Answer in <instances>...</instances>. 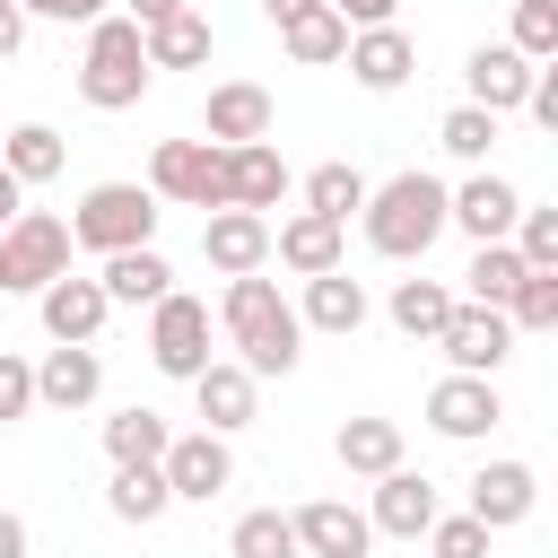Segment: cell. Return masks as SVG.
<instances>
[{
	"label": "cell",
	"instance_id": "6da1fadb",
	"mask_svg": "<svg viewBox=\"0 0 558 558\" xmlns=\"http://www.w3.org/2000/svg\"><path fill=\"white\" fill-rule=\"evenodd\" d=\"M218 323H227V340H235V366L262 384V375H288L296 357H305V323H296V305L279 296V279H227V296H218Z\"/></svg>",
	"mask_w": 558,
	"mask_h": 558
},
{
	"label": "cell",
	"instance_id": "7a4b0ae2",
	"mask_svg": "<svg viewBox=\"0 0 558 558\" xmlns=\"http://www.w3.org/2000/svg\"><path fill=\"white\" fill-rule=\"evenodd\" d=\"M357 218H366V244L384 262H427V244L445 235V183L427 166H410L392 183H366V209Z\"/></svg>",
	"mask_w": 558,
	"mask_h": 558
},
{
	"label": "cell",
	"instance_id": "3957f363",
	"mask_svg": "<svg viewBox=\"0 0 558 558\" xmlns=\"http://www.w3.org/2000/svg\"><path fill=\"white\" fill-rule=\"evenodd\" d=\"M148 52H140V26L122 17V9H105L96 26H87V52H78V96L96 105V113H131L140 96H148Z\"/></svg>",
	"mask_w": 558,
	"mask_h": 558
},
{
	"label": "cell",
	"instance_id": "277c9868",
	"mask_svg": "<svg viewBox=\"0 0 558 558\" xmlns=\"http://www.w3.org/2000/svg\"><path fill=\"white\" fill-rule=\"evenodd\" d=\"M61 227H70V253H140V244H157V192L148 183H87Z\"/></svg>",
	"mask_w": 558,
	"mask_h": 558
},
{
	"label": "cell",
	"instance_id": "5b68a950",
	"mask_svg": "<svg viewBox=\"0 0 558 558\" xmlns=\"http://www.w3.org/2000/svg\"><path fill=\"white\" fill-rule=\"evenodd\" d=\"M70 270V227L52 209H17V227L0 235V296H44Z\"/></svg>",
	"mask_w": 558,
	"mask_h": 558
},
{
	"label": "cell",
	"instance_id": "8992f818",
	"mask_svg": "<svg viewBox=\"0 0 558 558\" xmlns=\"http://www.w3.org/2000/svg\"><path fill=\"white\" fill-rule=\"evenodd\" d=\"M148 192L174 201V209H201V218L227 209V148H209V140H157Z\"/></svg>",
	"mask_w": 558,
	"mask_h": 558
},
{
	"label": "cell",
	"instance_id": "52a82bcc",
	"mask_svg": "<svg viewBox=\"0 0 558 558\" xmlns=\"http://www.w3.org/2000/svg\"><path fill=\"white\" fill-rule=\"evenodd\" d=\"M148 366L174 375V384H192V375L209 366V305H201V296L166 288V296L148 305Z\"/></svg>",
	"mask_w": 558,
	"mask_h": 558
},
{
	"label": "cell",
	"instance_id": "ba28073f",
	"mask_svg": "<svg viewBox=\"0 0 558 558\" xmlns=\"http://www.w3.org/2000/svg\"><path fill=\"white\" fill-rule=\"evenodd\" d=\"M436 514H445V497H436V480H427V471H410V462H401V471H384V480H375V497H366V532H375V541H427V523H436Z\"/></svg>",
	"mask_w": 558,
	"mask_h": 558
},
{
	"label": "cell",
	"instance_id": "9c48e42d",
	"mask_svg": "<svg viewBox=\"0 0 558 558\" xmlns=\"http://www.w3.org/2000/svg\"><path fill=\"white\" fill-rule=\"evenodd\" d=\"M514 209H523V192H514L506 174H488V166H471V174L445 192V227H462L471 244H506V235H514Z\"/></svg>",
	"mask_w": 558,
	"mask_h": 558
},
{
	"label": "cell",
	"instance_id": "30bf717a",
	"mask_svg": "<svg viewBox=\"0 0 558 558\" xmlns=\"http://www.w3.org/2000/svg\"><path fill=\"white\" fill-rule=\"evenodd\" d=\"M436 349H445L453 375H488V384H497V366L514 357V323H506L497 305H453V323L436 331Z\"/></svg>",
	"mask_w": 558,
	"mask_h": 558
},
{
	"label": "cell",
	"instance_id": "8fae6325",
	"mask_svg": "<svg viewBox=\"0 0 558 558\" xmlns=\"http://www.w3.org/2000/svg\"><path fill=\"white\" fill-rule=\"evenodd\" d=\"M270 122H279V105L253 78H218L209 105H201V140L209 148H253V140H270Z\"/></svg>",
	"mask_w": 558,
	"mask_h": 558
},
{
	"label": "cell",
	"instance_id": "7c38bea8",
	"mask_svg": "<svg viewBox=\"0 0 558 558\" xmlns=\"http://www.w3.org/2000/svg\"><path fill=\"white\" fill-rule=\"evenodd\" d=\"M497 418H506V392H497L488 375H445V384L427 392V427H436L445 445H480Z\"/></svg>",
	"mask_w": 558,
	"mask_h": 558
},
{
	"label": "cell",
	"instance_id": "4fadbf2b",
	"mask_svg": "<svg viewBox=\"0 0 558 558\" xmlns=\"http://www.w3.org/2000/svg\"><path fill=\"white\" fill-rule=\"evenodd\" d=\"M157 471H166V497H183V506H209V497L235 480V453H227V436L192 427V436H174V445L157 453Z\"/></svg>",
	"mask_w": 558,
	"mask_h": 558
},
{
	"label": "cell",
	"instance_id": "5bb4252c",
	"mask_svg": "<svg viewBox=\"0 0 558 558\" xmlns=\"http://www.w3.org/2000/svg\"><path fill=\"white\" fill-rule=\"evenodd\" d=\"M532 70L541 61H523L514 44H480L471 61H462V105H480V113H523V96H532Z\"/></svg>",
	"mask_w": 558,
	"mask_h": 558
},
{
	"label": "cell",
	"instance_id": "9a60e30c",
	"mask_svg": "<svg viewBox=\"0 0 558 558\" xmlns=\"http://www.w3.org/2000/svg\"><path fill=\"white\" fill-rule=\"evenodd\" d=\"M201 262H209L218 279L270 270V218H253V209H209V218H201Z\"/></svg>",
	"mask_w": 558,
	"mask_h": 558
},
{
	"label": "cell",
	"instance_id": "2e32d148",
	"mask_svg": "<svg viewBox=\"0 0 558 558\" xmlns=\"http://www.w3.org/2000/svg\"><path fill=\"white\" fill-rule=\"evenodd\" d=\"M532 506H541V471L532 462H480L471 471V523H488V532H514V523H532Z\"/></svg>",
	"mask_w": 558,
	"mask_h": 558
},
{
	"label": "cell",
	"instance_id": "e0dca14e",
	"mask_svg": "<svg viewBox=\"0 0 558 558\" xmlns=\"http://www.w3.org/2000/svg\"><path fill=\"white\" fill-rule=\"evenodd\" d=\"M35 314H44V340H70V349H96V331H105V288L87 279V270H61L44 296H35Z\"/></svg>",
	"mask_w": 558,
	"mask_h": 558
},
{
	"label": "cell",
	"instance_id": "ac0fdd59",
	"mask_svg": "<svg viewBox=\"0 0 558 558\" xmlns=\"http://www.w3.org/2000/svg\"><path fill=\"white\" fill-rule=\"evenodd\" d=\"M288 523H296V549H305V558H366V549H375L366 506H340V497H305Z\"/></svg>",
	"mask_w": 558,
	"mask_h": 558
},
{
	"label": "cell",
	"instance_id": "d6986e66",
	"mask_svg": "<svg viewBox=\"0 0 558 558\" xmlns=\"http://www.w3.org/2000/svg\"><path fill=\"white\" fill-rule=\"evenodd\" d=\"M340 61H349V78H357L366 96H392V87H410V70H418V44H410L401 26H357Z\"/></svg>",
	"mask_w": 558,
	"mask_h": 558
},
{
	"label": "cell",
	"instance_id": "ffe728a7",
	"mask_svg": "<svg viewBox=\"0 0 558 558\" xmlns=\"http://www.w3.org/2000/svg\"><path fill=\"white\" fill-rule=\"evenodd\" d=\"M96 392H105V357H96V349L52 340V349L35 357V410H87Z\"/></svg>",
	"mask_w": 558,
	"mask_h": 558
},
{
	"label": "cell",
	"instance_id": "44dd1931",
	"mask_svg": "<svg viewBox=\"0 0 558 558\" xmlns=\"http://www.w3.org/2000/svg\"><path fill=\"white\" fill-rule=\"evenodd\" d=\"M253 401H262V384H253L235 357H209V366L192 375V410H201V427H209V436L253 427Z\"/></svg>",
	"mask_w": 558,
	"mask_h": 558
},
{
	"label": "cell",
	"instance_id": "7402d4cb",
	"mask_svg": "<svg viewBox=\"0 0 558 558\" xmlns=\"http://www.w3.org/2000/svg\"><path fill=\"white\" fill-rule=\"evenodd\" d=\"M340 244H349V227H331V218H314V209H296V218H279V227H270V262H279V270H296V279L340 270Z\"/></svg>",
	"mask_w": 558,
	"mask_h": 558
},
{
	"label": "cell",
	"instance_id": "603a6c76",
	"mask_svg": "<svg viewBox=\"0 0 558 558\" xmlns=\"http://www.w3.org/2000/svg\"><path fill=\"white\" fill-rule=\"evenodd\" d=\"M366 279H349V262L340 270H323V279H305V305H296V323L305 331H331V340H349V331H366Z\"/></svg>",
	"mask_w": 558,
	"mask_h": 558
},
{
	"label": "cell",
	"instance_id": "cb8c5ba5",
	"mask_svg": "<svg viewBox=\"0 0 558 558\" xmlns=\"http://www.w3.org/2000/svg\"><path fill=\"white\" fill-rule=\"evenodd\" d=\"M288 201V157L270 148V140H253V148H227V209H279Z\"/></svg>",
	"mask_w": 558,
	"mask_h": 558
},
{
	"label": "cell",
	"instance_id": "d4e9b609",
	"mask_svg": "<svg viewBox=\"0 0 558 558\" xmlns=\"http://www.w3.org/2000/svg\"><path fill=\"white\" fill-rule=\"evenodd\" d=\"M0 166H9V183H17V192H35V183H52V174L70 166V140H61L52 122H9Z\"/></svg>",
	"mask_w": 558,
	"mask_h": 558
},
{
	"label": "cell",
	"instance_id": "484cf974",
	"mask_svg": "<svg viewBox=\"0 0 558 558\" xmlns=\"http://www.w3.org/2000/svg\"><path fill=\"white\" fill-rule=\"evenodd\" d=\"M96 288H105V305H157V296L174 288V262H166L157 244H140V253H105Z\"/></svg>",
	"mask_w": 558,
	"mask_h": 558
},
{
	"label": "cell",
	"instance_id": "4316f807",
	"mask_svg": "<svg viewBox=\"0 0 558 558\" xmlns=\"http://www.w3.org/2000/svg\"><path fill=\"white\" fill-rule=\"evenodd\" d=\"M140 52H148V70H201V61L218 52V26H209L201 9H174L166 26L140 35Z\"/></svg>",
	"mask_w": 558,
	"mask_h": 558
},
{
	"label": "cell",
	"instance_id": "83f0119b",
	"mask_svg": "<svg viewBox=\"0 0 558 558\" xmlns=\"http://www.w3.org/2000/svg\"><path fill=\"white\" fill-rule=\"evenodd\" d=\"M453 305H462V296H453L445 279H392V296H384V314H392L401 340H436V331L453 323Z\"/></svg>",
	"mask_w": 558,
	"mask_h": 558
},
{
	"label": "cell",
	"instance_id": "f1b7e54d",
	"mask_svg": "<svg viewBox=\"0 0 558 558\" xmlns=\"http://www.w3.org/2000/svg\"><path fill=\"white\" fill-rule=\"evenodd\" d=\"M331 453H340V471L384 480V471H401V418H340Z\"/></svg>",
	"mask_w": 558,
	"mask_h": 558
},
{
	"label": "cell",
	"instance_id": "f546056e",
	"mask_svg": "<svg viewBox=\"0 0 558 558\" xmlns=\"http://www.w3.org/2000/svg\"><path fill=\"white\" fill-rule=\"evenodd\" d=\"M166 506H174V497H166V471H157V462H122V471L105 480V514H113V523H157Z\"/></svg>",
	"mask_w": 558,
	"mask_h": 558
},
{
	"label": "cell",
	"instance_id": "4dcf8cb0",
	"mask_svg": "<svg viewBox=\"0 0 558 558\" xmlns=\"http://www.w3.org/2000/svg\"><path fill=\"white\" fill-rule=\"evenodd\" d=\"M514 279H523V253H514V244H480V253L462 262V288H453V296H462V305H497V314H506Z\"/></svg>",
	"mask_w": 558,
	"mask_h": 558
},
{
	"label": "cell",
	"instance_id": "1f68e13d",
	"mask_svg": "<svg viewBox=\"0 0 558 558\" xmlns=\"http://www.w3.org/2000/svg\"><path fill=\"white\" fill-rule=\"evenodd\" d=\"M166 445H174V427H166L148 401H131V410L105 418V453H113V471H122V462H157Z\"/></svg>",
	"mask_w": 558,
	"mask_h": 558
},
{
	"label": "cell",
	"instance_id": "d6a6232c",
	"mask_svg": "<svg viewBox=\"0 0 558 558\" xmlns=\"http://www.w3.org/2000/svg\"><path fill=\"white\" fill-rule=\"evenodd\" d=\"M279 44H288V61H305V70H331V61L349 52V26H340V17L314 0L305 17H288V26H279Z\"/></svg>",
	"mask_w": 558,
	"mask_h": 558
},
{
	"label": "cell",
	"instance_id": "836d02e7",
	"mask_svg": "<svg viewBox=\"0 0 558 558\" xmlns=\"http://www.w3.org/2000/svg\"><path fill=\"white\" fill-rule=\"evenodd\" d=\"M305 209H314V218H331V227H349V218L366 209V174H357L349 157L314 166V174H305Z\"/></svg>",
	"mask_w": 558,
	"mask_h": 558
},
{
	"label": "cell",
	"instance_id": "e575fe53",
	"mask_svg": "<svg viewBox=\"0 0 558 558\" xmlns=\"http://www.w3.org/2000/svg\"><path fill=\"white\" fill-rule=\"evenodd\" d=\"M227 558H305V549H296V523H288L279 506H253V514H235Z\"/></svg>",
	"mask_w": 558,
	"mask_h": 558
},
{
	"label": "cell",
	"instance_id": "d590c367",
	"mask_svg": "<svg viewBox=\"0 0 558 558\" xmlns=\"http://www.w3.org/2000/svg\"><path fill=\"white\" fill-rule=\"evenodd\" d=\"M436 148H445V157H462V166H488V148H497V113L453 105V113L436 122Z\"/></svg>",
	"mask_w": 558,
	"mask_h": 558
},
{
	"label": "cell",
	"instance_id": "8d00e7d4",
	"mask_svg": "<svg viewBox=\"0 0 558 558\" xmlns=\"http://www.w3.org/2000/svg\"><path fill=\"white\" fill-rule=\"evenodd\" d=\"M506 323H514V340L523 331H558V270H523L514 296H506Z\"/></svg>",
	"mask_w": 558,
	"mask_h": 558
},
{
	"label": "cell",
	"instance_id": "74e56055",
	"mask_svg": "<svg viewBox=\"0 0 558 558\" xmlns=\"http://www.w3.org/2000/svg\"><path fill=\"white\" fill-rule=\"evenodd\" d=\"M506 244L523 253V270H558V209L523 201V209H514V235H506Z\"/></svg>",
	"mask_w": 558,
	"mask_h": 558
},
{
	"label": "cell",
	"instance_id": "f35d334b",
	"mask_svg": "<svg viewBox=\"0 0 558 558\" xmlns=\"http://www.w3.org/2000/svg\"><path fill=\"white\" fill-rule=\"evenodd\" d=\"M523 61H558V0H514V35H506Z\"/></svg>",
	"mask_w": 558,
	"mask_h": 558
},
{
	"label": "cell",
	"instance_id": "ab89813d",
	"mask_svg": "<svg viewBox=\"0 0 558 558\" xmlns=\"http://www.w3.org/2000/svg\"><path fill=\"white\" fill-rule=\"evenodd\" d=\"M427 549H436V558H488V523H471V514H436V523H427Z\"/></svg>",
	"mask_w": 558,
	"mask_h": 558
},
{
	"label": "cell",
	"instance_id": "60d3db41",
	"mask_svg": "<svg viewBox=\"0 0 558 558\" xmlns=\"http://www.w3.org/2000/svg\"><path fill=\"white\" fill-rule=\"evenodd\" d=\"M17 418H35V366L17 349H0V427H17Z\"/></svg>",
	"mask_w": 558,
	"mask_h": 558
},
{
	"label": "cell",
	"instance_id": "b9f144b4",
	"mask_svg": "<svg viewBox=\"0 0 558 558\" xmlns=\"http://www.w3.org/2000/svg\"><path fill=\"white\" fill-rule=\"evenodd\" d=\"M17 9H26V17H52V26H96L113 0H17Z\"/></svg>",
	"mask_w": 558,
	"mask_h": 558
},
{
	"label": "cell",
	"instance_id": "7bdbcfd3",
	"mask_svg": "<svg viewBox=\"0 0 558 558\" xmlns=\"http://www.w3.org/2000/svg\"><path fill=\"white\" fill-rule=\"evenodd\" d=\"M323 9H331V17L357 35V26H392V9H401V0H323Z\"/></svg>",
	"mask_w": 558,
	"mask_h": 558
},
{
	"label": "cell",
	"instance_id": "ee69618b",
	"mask_svg": "<svg viewBox=\"0 0 558 558\" xmlns=\"http://www.w3.org/2000/svg\"><path fill=\"white\" fill-rule=\"evenodd\" d=\"M174 9H192V0H122V17H131V26H140V35H148V26H166V17H174Z\"/></svg>",
	"mask_w": 558,
	"mask_h": 558
},
{
	"label": "cell",
	"instance_id": "f6af8a7d",
	"mask_svg": "<svg viewBox=\"0 0 558 558\" xmlns=\"http://www.w3.org/2000/svg\"><path fill=\"white\" fill-rule=\"evenodd\" d=\"M17 44H26V9H17V0H0V61H9Z\"/></svg>",
	"mask_w": 558,
	"mask_h": 558
},
{
	"label": "cell",
	"instance_id": "bcb514c9",
	"mask_svg": "<svg viewBox=\"0 0 558 558\" xmlns=\"http://www.w3.org/2000/svg\"><path fill=\"white\" fill-rule=\"evenodd\" d=\"M0 558H26V514L0 506Z\"/></svg>",
	"mask_w": 558,
	"mask_h": 558
},
{
	"label": "cell",
	"instance_id": "7dc6e473",
	"mask_svg": "<svg viewBox=\"0 0 558 558\" xmlns=\"http://www.w3.org/2000/svg\"><path fill=\"white\" fill-rule=\"evenodd\" d=\"M17 209H26V192H17V183H9V166H0V235L17 227Z\"/></svg>",
	"mask_w": 558,
	"mask_h": 558
},
{
	"label": "cell",
	"instance_id": "c3c4849f",
	"mask_svg": "<svg viewBox=\"0 0 558 558\" xmlns=\"http://www.w3.org/2000/svg\"><path fill=\"white\" fill-rule=\"evenodd\" d=\"M305 9H314V0H262V17H270V26H288V17H305Z\"/></svg>",
	"mask_w": 558,
	"mask_h": 558
},
{
	"label": "cell",
	"instance_id": "681fc988",
	"mask_svg": "<svg viewBox=\"0 0 558 558\" xmlns=\"http://www.w3.org/2000/svg\"><path fill=\"white\" fill-rule=\"evenodd\" d=\"M0 140H9V122H0Z\"/></svg>",
	"mask_w": 558,
	"mask_h": 558
}]
</instances>
